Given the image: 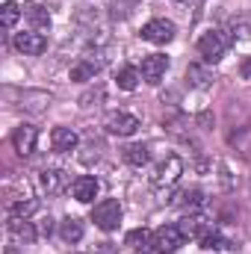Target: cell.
I'll list each match as a JSON object with an SVG mask.
<instances>
[{
    "label": "cell",
    "mask_w": 251,
    "mask_h": 254,
    "mask_svg": "<svg viewBox=\"0 0 251 254\" xmlns=\"http://www.w3.org/2000/svg\"><path fill=\"white\" fill-rule=\"evenodd\" d=\"M92 222L101 228V231H116L119 225H122V204L116 201V198H104V201H98L95 207H92Z\"/></svg>",
    "instance_id": "obj_1"
},
{
    "label": "cell",
    "mask_w": 251,
    "mask_h": 254,
    "mask_svg": "<svg viewBox=\"0 0 251 254\" xmlns=\"http://www.w3.org/2000/svg\"><path fill=\"white\" fill-rule=\"evenodd\" d=\"M181 175H184V160L178 157V154H169L157 169H154V175H151V184L154 187H175L178 181H181Z\"/></svg>",
    "instance_id": "obj_2"
},
{
    "label": "cell",
    "mask_w": 251,
    "mask_h": 254,
    "mask_svg": "<svg viewBox=\"0 0 251 254\" xmlns=\"http://www.w3.org/2000/svg\"><path fill=\"white\" fill-rule=\"evenodd\" d=\"M187 243L181 225H163L154 231V252L157 254H175L181 246Z\"/></svg>",
    "instance_id": "obj_3"
},
{
    "label": "cell",
    "mask_w": 251,
    "mask_h": 254,
    "mask_svg": "<svg viewBox=\"0 0 251 254\" xmlns=\"http://www.w3.org/2000/svg\"><path fill=\"white\" fill-rule=\"evenodd\" d=\"M225 51H228V39L219 30H210L198 39V54L204 57V63H219L225 57Z\"/></svg>",
    "instance_id": "obj_4"
},
{
    "label": "cell",
    "mask_w": 251,
    "mask_h": 254,
    "mask_svg": "<svg viewBox=\"0 0 251 254\" xmlns=\"http://www.w3.org/2000/svg\"><path fill=\"white\" fill-rule=\"evenodd\" d=\"M142 39L151 42V45H169L175 39V24L166 21V18H154L142 27Z\"/></svg>",
    "instance_id": "obj_5"
},
{
    "label": "cell",
    "mask_w": 251,
    "mask_h": 254,
    "mask_svg": "<svg viewBox=\"0 0 251 254\" xmlns=\"http://www.w3.org/2000/svg\"><path fill=\"white\" fill-rule=\"evenodd\" d=\"M15 51L24 54V57H42L48 51V39H45V33H36V30L18 33L15 36Z\"/></svg>",
    "instance_id": "obj_6"
},
{
    "label": "cell",
    "mask_w": 251,
    "mask_h": 254,
    "mask_svg": "<svg viewBox=\"0 0 251 254\" xmlns=\"http://www.w3.org/2000/svg\"><path fill=\"white\" fill-rule=\"evenodd\" d=\"M142 80L145 83H151V86H160L163 83V77H166V71H169V57H163V54H151V57H145L142 60Z\"/></svg>",
    "instance_id": "obj_7"
},
{
    "label": "cell",
    "mask_w": 251,
    "mask_h": 254,
    "mask_svg": "<svg viewBox=\"0 0 251 254\" xmlns=\"http://www.w3.org/2000/svg\"><path fill=\"white\" fill-rule=\"evenodd\" d=\"M36 142H39V130H36L33 125L15 127V133H12V145H15V151H18L21 157H30V154L36 151Z\"/></svg>",
    "instance_id": "obj_8"
},
{
    "label": "cell",
    "mask_w": 251,
    "mask_h": 254,
    "mask_svg": "<svg viewBox=\"0 0 251 254\" xmlns=\"http://www.w3.org/2000/svg\"><path fill=\"white\" fill-rule=\"evenodd\" d=\"M107 130H110L113 136H133V133L139 130V119L130 116V113H113V116L107 119Z\"/></svg>",
    "instance_id": "obj_9"
},
{
    "label": "cell",
    "mask_w": 251,
    "mask_h": 254,
    "mask_svg": "<svg viewBox=\"0 0 251 254\" xmlns=\"http://www.w3.org/2000/svg\"><path fill=\"white\" fill-rule=\"evenodd\" d=\"M98 190H101V184H98L92 175H80V178L71 184V195H74L77 201H83V204L95 201V198H98Z\"/></svg>",
    "instance_id": "obj_10"
},
{
    "label": "cell",
    "mask_w": 251,
    "mask_h": 254,
    "mask_svg": "<svg viewBox=\"0 0 251 254\" xmlns=\"http://www.w3.org/2000/svg\"><path fill=\"white\" fill-rule=\"evenodd\" d=\"M9 231H12V237L21 240V243H36V240H39V225L30 222V219H15V216H9Z\"/></svg>",
    "instance_id": "obj_11"
},
{
    "label": "cell",
    "mask_w": 251,
    "mask_h": 254,
    "mask_svg": "<svg viewBox=\"0 0 251 254\" xmlns=\"http://www.w3.org/2000/svg\"><path fill=\"white\" fill-rule=\"evenodd\" d=\"M125 246H130L136 254H151V252H154V234H151V231H145V228L127 231Z\"/></svg>",
    "instance_id": "obj_12"
},
{
    "label": "cell",
    "mask_w": 251,
    "mask_h": 254,
    "mask_svg": "<svg viewBox=\"0 0 251 254\" xmlns=\"http://www.w3.org/2000/svg\"><path fill=\"white\" fill-rule=\"evenodd\" d=\"M24 18L30 21V27H33L36 33H48V30H51V15H48V9L39 6V3H27V6H24Z\"/></svg>",
    "instance_id": "obj_13"
},
{
    "label": "cell",
    "mask_w": 251,
    "mask_h": 254,
    "mask_svg": "<svg viewBox=\"0 0 251 254\" xmlns=\"http://www.w3.org/2000/svg\"><path fill=\"white\" fill-rule=\"evenodd\" d=\"M77 133L71 130V127H54V133H51V145H54V151H60V154H68V151H74L77 148Z\"/></svg>",
    "instance_id": "obj_14"
},
{
    "label": "cell",
    "mask_w": 251,
    "mask_h": 254,
    "mask_svg": "<svg viewBox=\"0 0 251 254\" xmlns=\"http://www.w3.org/2000/svg\"><path fill=\"white\" fill-rule=\"evenodd\" d=\"M101 60H80V63L71 65V80L74 83H89V80H95V74L101 71Z\"/></svg>",
    "instance_id": "obj_15"
},
{
    "label": "cell",
    "mask_w": 251,
    "mask_h": 254,
    "mask_svg": "<svg viewBox=\"0 0 251 254\" xmlns=\"http://www.w3.org/2000/svg\"><path fill=\"white\" fill-rule=\"evenodd\" d=\"M210 228H213V225H210L207 219L195 216V213H192V216H187V219L181 222V231H184V237H189V240H201Z\"/></svg>",
    "instance_id": "obj_16"
},
{
    "label": "cell",
    "mask_w": 251,
    "mask_h": 254,
    "mask_svg": "<svg viewBox=\"0 0 251 254\" xmlns=\"http://www.w3.org/2000/svg\"><path fill=\"white\" fill-rule=\"evenodd\" d=\"M187 83L192 89H207V86L213 83V71L204 68V65H198V63H192L187 68Z\"/></svg>",
    "instance_id": "obj_17"
},
{
    "label": "cell",
    "mask_w": 251,
    "mask_h": 254,
    "mask_svg": "<svg viewBox=\"0 0 251 254\" xmlns=\"http://www.w3.org/2000/svg\"><path fill=\"white\" fill-rule=\"evenodd\" d=\"M139 80H142V71H139L136 65H122V68L116 71V83H119V89H125V92H133V89L139 86Z\"/></svg>",
    "instance_id": "obj_18"
},
{
    "label": "cell",
    "mask_w": 251,
    "mask_h": 254,
    "mask_svg": "<svg viewBox=\"0 0 251 254\" xmlns=\"http://www.w3.org/2000/svg\"><path fill=\"white\" fill-rule=\"evenodd\" d=\"M39 187H42V192L54 195V192H60L65 187V175L57 172V169H45V172L39 175Z\"/></svg>",
    "instance_id": "obj_19"
},
{
    "label": "cell",
    "mask_w": 251,
    "mask_h": 254,
    "mask_svg": "<svg viewBox=\"0 0 251 254\" xmlns=\"http://www.w3.org/2000/svg\"><path fill=\"white\" fill-rule=\"evenodd\" d=\"M60 237H63L65 243H80L83 240V222L74 219V216H68L63 225H60Z\"/></svg>",
    "instance_id": "obj_20"
},
{
    "label": "cell",
    "mask_w": 251,
    "mask_h": 254,
    "mask_svg": "<svg viewBox=\"0 0 251 254\" xmlns=\"http://www.w3.org/2000/svg\"><path fill=\"white\" fill-rule=\"evenodd\" d=\"M148 148L145 145H127L125 148V163L127 166H133V169H142L145 163H148Z\"/></svg>",
    "instance_id": "obj_21"
},
{
    "label": "cell",
    "mask_w": 251,
    "mask_h": 254,
    "mask_svg": "<svg viewBox=\"0 0 251 254\" xmlns=\"http://www.w3.org/2000/svg\"><path fill=\"white\" fill-rule=\"evenodd\" d=\"M198 243H201V249H207V252H222V249H231V243H228V240H225L216 228H210V231H207Z\"/></svg>",
    "instance_id": "obj_22"
},
{
    "label": "cell",
    "mask_w": 251,
    "mask_h": 254,
    "mask_svg": "<svg viewBox=\"0 0 251 254\" xmlns=\"http://www.w3.org/2000/svg\"><path fill=\"white\" fill-rule=\"evenodd\" d=\"M18 18H21V6L18 3H3L0 6V24H3V30H12L15 24H18Z\"/></svg>",
    "instance_id": "obj_23"
},
{
    "label": "cell",
    "mask_w": 251,
    "mask_h": 254,
    "mask_svg": "<svg viewBox=\"0 0 251 254\" xmlns=\"http://www.w3.org/2000/svg\"><path fill=\"white\" fill-rule=\"evenodd\" d=\"M175 204H181L184 210L192 213V210H198V207L204 204V192H201V190H187V192H181V195H178V201H175Z\"/></svg>",
    "instance_id": "obj_24"
},
{
    "label": "cell",
    "mask_w": 251,
    "mask_h": 254,
    "mask_svg": "<svg viewBox=\"0 0 251 254\" xmlns=\"http://www.w3.org/2000/svg\"><path fill=\"white\" fill-rule=\"evenodd\" d=\"M36 210H39V201H36V198H27V201H15L12 210H9V216H15V219H30Z\"/></svg>",
    "instance_id": "obj_25"
},
{
    "label": "cell",
    "mask_w": 251,
    "mask_h": 254,
    "mask_svg": "<svg viewBox=\"0 0 251 254\" xmlns=\"http://www.w3.org/2000/svg\"><path fill=\"white\" fill-rule=\"evenodd\" d=\"M231 30H234V39H249V36H251V24H249V18H234Z\"/></svg>",
    "instance_id": "obj_26"
},
{
    "label": "cell",
    "mask_w": 251,
    "mask_h": 254,
    "mask_svg": "<svg viewBox=\"0 0 251 254\" xmlns=\"http://www.w3.org/2000/svg\"><path fill=\"white\" fill-rule=\"evenodd\" d=\"M36 225H39V237H51V231H54V219H51V216L39 219Z\"/></svg>",
    "instance_id": "obj_27"
},
{
    "label": "cell",
    "mask_w": 251,
    "mask_h": 254,
    "mask_svg": "<svg viewBox=\"0 0 251 254\" xmlns=\"http://www.w3.org/2000/svg\"><path fill=\"white\" fill-rule=\"evenodd\" d=\"M95 254H119V246H113V243H101V246H95Z\"/></svg>",
    "instance_id": "obj_28"
},
{
    "label": "cell",
    "mask_w": 251,
    "mask_h": 254,
    "mask_svg": "<svg viewBox=\"0 0 251 254\" xmlns=\"http://www.w3.org/2000/svg\"><path fill=\"white\" fill-rule=\"evenodd\" d=\"M243 74H246V77L251 74V60H246V65H243Z\"/></svg>",
    "instance_id": "obj_29"
}]
</instances>
